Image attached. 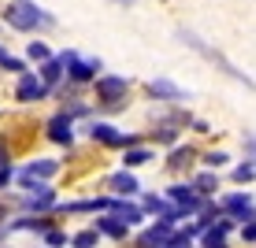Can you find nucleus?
Instances as JSON below:
<instances>
[{"instance_id": "bb28decb", "label": "nucleus", "mask_w": 256, "mask_h": 248, "mask_svg": "<svg viewBox=\"0 0 256 248\" xmlns=\"http://www.w3.org/2000/svg\"><path fill=\"white\" fill-rule=\"evenodd\" d=\"M242 148H245V159H256V134H252V130L242 134Z\"/></svg>"}, {"instance_id": "aec40b11", "label": "nucleus", "mask_w": 256, "mask_h": 248, "mask_svg": "<svg viewBox=\"0 0 256 248\" xmlns=\"http://www.w3.org/2000/svg\"><path fill=\"white\" fill-rule=\"evenodd\" d=\"M226 163H230V152H223V148H208V152H200V167H204V171H223Z\"/></svg>"}, {"instance_id": "72a5a7b5", "label": "nucleus", "mask_w": 256, "mask_h": 248, "mask_svg": "<svg viewBox=\"0 0 256 248\" xmlns=\"http://www.w3.org/2000/svg\"><path fill=\"white\" fill-rule=\"evenodd\" d=\"M8 4H19V0H8Z\"/></svg>"}, {"instance_id": "4468645a", "label": "nucleus", "mask_w": 256, "mask_h": 248, "mask_svg": "<svg viewBox=\"0 0 256 248\" xmlns=\"http://www.w3.org/2000/svg\"><path fill=\"white\" fill-rule=\"evenodd\" d=\"M112 211H116V215L122 219V223H130V230H145V208H141V200H119L116 197V204H112Z\"/></svg>"}, {"instance_id": "f704fd0d", "label": "nucleus", "mask_w": 256, "mask_h": 248, "mask_svg": "<svg viewBox=\"0 0 256 248\" xmlns=\"http://www.w3.org/2000/svg\"><path fill=\"white\" fill-rule=\"evenodd\" d=\"M41 248H45V245H41Z\"/></svg>"}, {"instance_id": "4be33fe9", "label": "nucleus", "mask_w": 256, "mask_h": 248, "mask_svg": "<svg viewBox=\"0 0 256 248\" xmlns=\"http://www.w3.org/2000/svg\"><path fill=\"white\" fill-rule=\"evenodd\" d=\"M100 245V234L90 226V230H78V234H70V248H96Z\"/></svg>"}, {"instance_id": "1a4fd4ad", "label": "nucleus", "mask_w": 256, "mask_h": 248, "mask_svg": "<svg viewBox=\"0 0 256 248\" xmlns=\"http://www.w3.org/2000/svg\"><path fill=\"white\" fill-rule=\"evenodd\" d=\"M52 89L45 82H41V74L38 70H30V74H22L19 78V85H15V100L19 104H38V100H48Z\"/></svg>"}, {"instance_id": "ddd939ff", "label": "nucleus", "mask_w": 256, "mask_h": 248, "mask_svg": "<svg viewBox=\"0 0 256 248\" xmlns=\"http://www.w3.org/2000/svg\"><path fill=\"white\" fill-rule=\"evenodd\" d=\"M38 74H41V82H45L52 93H56V89H64V85H67V63H64L60 56H52L48 63H41V67H38Z\"/></svg>"}, {"instance_id": "9b49d317", "label": "nucleus", "mask_w": 256, "mask_h": 248, "mask_svg": "<svg viewBox=\"0 0 256 248\" xmlns=\"http://www.w3.org/2000/svg\"><path fill=\"white\" fill-rule=\"evenodd\" d=\"M93 230H96L100 237H108V241H126V237H130V223H122L116 211L96 215V219H93Z\"/></svg>"}, {"instance_id": "f03ea898", "label": "nucleus", "mask_w": 256, "mask_h": 248, "mask_svg": "<svg viewBox=\"0 0 256 248\" xmlns=\"http://www.w3.org/2000/svg\"><path fill=\"white\" fill-rule=\"evenodd\" d=\"M0 22L12 26V30L19 33H41V30H52V26H60V19L48 11V7L34 4V0H19V4H8L4 11H0Z\"/></svg>"}, {"instance_id": "6ab92c4d", "label": "nucleus", "mask_w": 256, "mask_h": 248, "mask_svg": "<svg viewBox=\"0 0 256 248\" xmlns=\"http://www.w3.org/2000/svg\"><path fill=\"white\" fill-rule=\"evenodd\" d=\"M230 182L234 185H249V182H256V159H242V163H234V171H230Z\"/></svg>"}, {"instance_id": "f257e3e1", "label": "nucleus", "mask_w": 256, "mask_h": 248, "mask_svg": "<svg viewBox=\"0 0 256 248\" xmlns=\"http://www.w3.org/2000/svg\"><path fill=\"white\" fill-rule=\"evenodd\" d=\"M174 37H178L186 48H193L200 59H204V63H212V67L219 70V74H226L230 82H238V85H245V89H252V93H256V78H252V74H245L242 67H234L230 59H226L223 52H219L216 45H212V41H204V37H200L197 30H190V26H174Z\"/></svg>"}, {"instance_id": "f3484780", "label": "nucleus", "mask_w": 256, "mask_h": 248, "mask_svg": "<svg viewBox=\"0 0 256 248\" xmlns=\"http://www.w3.org/2000/svg\"><path fill=\"white\" fill-rule=\"evenodd\" d=\"M138 200H141V208H145V215H148V219H164V215H167V211H171V208H174V204H171V200H167V197H164V193H141V197H138Z\"/></svg>"}, {"instance_id": "473e14b6", "label": "nucleus", "mask_w": 256, "mask_h": 248, "mask_svg": "<svg viewBox=\"0 0 256 248\" xmlns=\"http://www.w3.org/2000/svg\"><path fill=\"white\" fill-rule=\"evenodd\" d=\"M8 234H12V230H8V226H0V241H4V237H8Z\"/></svg>"}, {"instance_id": "2eb2a0df", "label": "nucleus", "mask_w": 256, "mask_h": 248, "mask_svg": "<svg viewBox=\"0 0 256 248\" xmlns=\"http://www.w3.org/2000/svg\"><path fill=\"white\" fill-rule=\"evenodd\" d=\"M190 182H193V189L200 193V197H208V200H216V193H219V171H193L190 174Z\"/></svg>"}, {"instance_id": "b1692460", "label": "nucleus", "mask_w": 256, "mask_h": 248, "mask_svg": "<svg viewBox=\"0 0 256 248\" xmlns=\"http://www.w3.org/2000/svg\"><path fill=\"white\" fill-rule=\"evenodd\" d=\"M64 245H70V234H67V230H48V234H45V248H64Z\"/></svg>"}, {"instance_id": "dca6fc26", "label": "nucleus", "mask_w": 256, "mask_h": 248, "mask_svg": "<svg viewBox=\"0 0 256 248\" xmlns=\"http://www.w3.org/2000/svg\"><path fill=\"white\" fill-rule=\"evenodd\" d=\"M148 141H152V145H164V148H174V145H182V130L178 126H167V122H152Z\"/></svg>"}, {"instance_id": "5701e85b", "label": "nucleus", "mask_w": 256, "mask_h": 248, "mask_svg": "<svg viewBox=\"0 0 256 248\" xmlns=\"http://www.w3.org/2000/svg\"><path fill=\"white\" fill-rule=\"evenodd\" d=\"M197 248H230V237H223L219 234V230H204V234H200V241H197Z\"/></svg>"}, {"instance_id": "20e7f679", "label": "nucleus", "mask_w": 256, "mask_h": 248, "mask_svg": "<svg viewBox=\"0 0 256 248\" xmlns=\"http://www.w3.org/2000/svg\"><path fill=\"white\" fill-rule=\"evenodd\" d=\"M56 56L67 63V82L78 85V89H82V85H93L100 74H108L100 56H82L78 48H64V52H56Z\"/></svg>"}, {"instance_id": "9d476101", "label": "nucleus", "mask_w": 256, "mask_h": 248, "mask_svg": "<svg viewBox=\"0 0 256 248\" xmlns=\"http://www.w3.org/2000/svg\"><path fill=\"white\" fill-rule=\"evenodd\" d=\"M45 134H48V141H56L60 148H70V145H74V119L64 115V111H56L45 122Z\"/></svg>"}, {"instance_id": "c756f323", "label": "nucleus", "mask_w": 256, "mask_h": 248, "mask_svg": "<svg viewBox=\"0 0 256 248\" xmlns=\"http://www.w3.org/2000/svg\"><path fill=\"white\" fill-rule=\"evenodd\" d=\"M193 130H197V134H212V122H204V119H193Z\"/></svg>"}, {"instance_id": "7c9ffc66", "label": "nucleus", "mask_w": 256, "mask_h": 248, "mask_svg": "<svg viewBox=\"0 0 256 248\" xmlns=\"http://www.w3.org/2000/svg\"><path fill=\"white\" fill-rule=\"evenodd\" d=\"M112 4H119V7H122V11H126V7H138V4H141V0H112Z\"/></svg>"}, {"instance_id": "c85d7f7f", "label": "nucleus", "mask_w": 256, "mask_h": 248, "mask_svg": "<svg viewBox=\"0 0 256 248\" xmlns=\"http://www.w3.org/2000/svg\"><path fill=\"white\" fill-rule=\"evenodd\" d=\"M12 182H15V167H0V189H8Z\"/></svg>"}, {"instance_id": "7ed1b4c3", "label": "nucleus", "mask_w": 256, "mask_h": 248, "mask_svg": "<svg viewBox=\"0 0 256 248\" xmlns=\"http://www.w3.org/2000/svg\"><path fill=\"white\" fill-rule=\"evenodd\" d=\"M130 89H134V82H130L126 74H100L93 82V96H96V111H108L116 115L130 104Z\"/></svg>"}, {"instance_id": "a878e982", "label": "nucleus", "mask_w": 256, "mask_h": 248, "mask_svg": "<svg viewBox=\"0 0 256 248\" xmlns=\"http://www.w3.org/2000/svg\"><path fill=\"white\" fill-rule=\"evenodd\" d=\"M134 248H164V245L156 241V237H152V230L145 226V230H141V234L134 237Z\"/></svg>"}, {"instance_id": "423d86ee", "label": "nucleus", "mask_w": 256, "mask_h": 248, "mask_svg": "<svg viewBox=\"0 0 256 248\" xmlns=\"http://www.w3.org/2000/svg\"><path fill=\"white\" fill-rule=\"evenodd\" d=\"M145 96L156 104H167V108H182V104L193 100L190 89H182L178 82H171V78H148L145 82Z\"/></svg>"}, {"instance_id": "a211bd4d", "label": "nucleus", "mask_w": 256, "mask_h": 248, "mask_svg": "<svg viewBox=\"0 0 256 248\" xmlns=\"http://www.w3.org/2000/svg\"><path fill=\"white\" fill-rule=\"evenodd\" d=\"M152 159H156V148H152V145H141V148H126V152H122V171H138V167L152 163Z\"/></svg>"}, {"instance_id": "0eeeda50", "label": "nucleus", "mask_w": 256, "mask_h": 248, "mask_svg": "<svg viewBox=\"0 0 256 248\" xmlns=\"http://www.w3.org/2000/svg\"><path fill=\"white\" fill-rule=\"evenodd\" d=\"M164 197L171 200V204H178V208L186 211L190 219H197V215H200V208L208 204V197H200V193L193 189V182H190V178H186V182H171V185L164 189Z\"/></svg>"}, {"instance_id": "39448f33", "label": "nucleus", "mask_w": 256, "mask_h": 248, "mask_svg": "<svg viewBox=\"0 0 256 248\" xmlns=\"http://www.w3.org/2000/svg\"><path fill=\"white\" fill-rule=\"evenodd\" d=\"M219 208H223V215H230L238 226L245 223H256V197L249 189H230L219 197Z\"/></svg>"}, {"instance_id": "cd10ccee", "label": "nucleus", "mask_w": 256, "mask_h": 248, "mask_svg": "<svg viewBox=\"0 0 256 248\" xmlns=\"http://www.w3.org/2000/svg\"><path fill=\"white\" fill-rule=\"evenodd\" d=\"M238 237H242V245H249V248H256V223H245L242 230H238Z\"/></svg>"}, {"instance_id": "6e6552de", "label": "nucleus", "mask_w": 256, "mask_h": 248, "mask_svg": "<svg viewBox=\"0 0 256 248\" xmlns=\"http://www.w3.org/2000/svg\"><path fill=\"white\" fill-rule=\"evenodd\" d=\"M104 185H108V193H112V197H119V200H138L141 193H145L134 171H116V174H108Z\"/></svg>"}, {"instance_id": "412c9836", "label": "nucleus", "mask_w": 256, "mask_h": 248, "mask_svg": "<svg viewBox=\"0 0 256 248\" xmlns=\"http://www.w3.org/2000/svg\"><path fill=\"white\" fill-rule=\"evenodd\" d=\"M52 56H56V52H52L45 41H30V45H26V59H34L38 67H41V63H48Z\"/></svg>"}, {"instance_id": "2f4dec72", "label": "nucleus", "mask_w": 256, "mask_h": 248, "mask_svg": "<svg viewBox=\"0 0 256 248\" xmlns=\"http://www.w3.org/2000/svg\"><path fill=\"white\" fill-rule=\"evenodd\" d=\"M8 56H12V52H8L4 45H0V67H4V63H8Z\"/></svg>"}, {"instance_id": "393cba45", "label": "nucleus", "mask_w": 256, "mask_h": 248, "mask_svg": "<svg viewBox=\"0 0 256 248\" xmlns=\"http://www.w3.org/2000/svg\"><path fill=\"white\" fill-rule=\"evenodd\" d=\"M0 70H8V74H30V67H26V59H19V56H8V63L0 67Z\"/></svg>"}, {"instance_id": "f8f14e48", "label": "nucleus", "mask_w": 256, "mask_h": 248, "mask_svg": "<svg viewBox=\"0 0 256 248\" xmlns=\"http://www.w3.org/2000/svg\"><path fill=\"white\" fill-rule=\"evenodd\" d=\"M200 159V152L193 145H174L171 152H167V159H164V167L171 174H182V171H193V163Z\"/></svg>"}]
</instances>
